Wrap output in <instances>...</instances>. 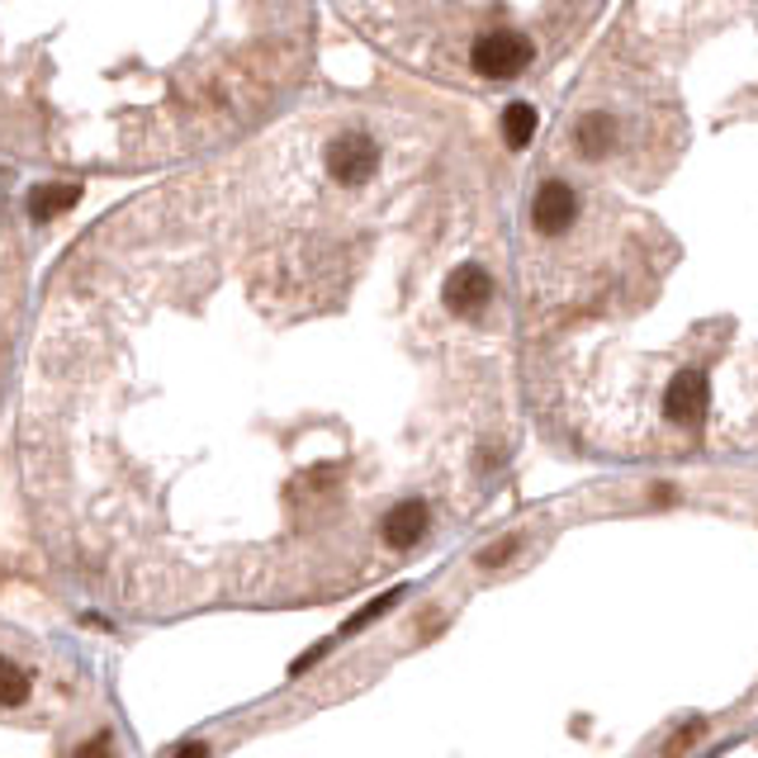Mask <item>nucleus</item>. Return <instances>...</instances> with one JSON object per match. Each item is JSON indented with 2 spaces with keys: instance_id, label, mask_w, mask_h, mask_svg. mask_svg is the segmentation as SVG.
<instances>
[{
  "instance_id": "obj_6",
  "label": "nucleus",
  "mask_w": 758,
  "mask_h": 758,
  "mask_svg": "<svg viewBox=\"0 0 758 758\" xmlns=\"http://www.w3.org/2000/svg\"><path fill=\"white\" fill-rule=\"evenodd\" d=\"M427 526H432L427 503H422V498H408V503L390 507V517H384V540H390L394 550H413V545L427 536Z\"/></svg>"
},
{
  "instance_id": "obj_5",
  "label": "nucleus",
  "mask_w": 758,
  "mask_h": 758,
  "mask_svg": "<svg viewBox=\"0 0 758 758\" xmlns=\"http://www.w3.org/2000/svg\"><path fill=\"white\" fill-rule=\"evenodd\" d=\"M493 299V275L484 266H461L446 275V290H441V304L451 313H479Z\"/></svg>"
},
{
  "instance_id": "obj_8",
  "label": "nucleus",
  "mask_w": 758,
  "mask_h": 758,
  "mask_svg": "<svg viewBox=\"0 0 758 758\" xmlns=\"http://www.w3.org/2000/svg\"><path fill=\"white\" fill-rule=\"evenodd\" d=\"M10 319H14V246H10L6 223H0V356H6Z\"/></svg>"
},
{
  "instance_id": "obj_16",
  "label": "nucleus",
  "mask_w": 758,
  "mask_h": 758,
  "mask_svg": "<svg viewBox=\"0 0 758 758\" xmlns=\"http://www.w3.org/2000/svg\"><path fill=\"white\" fill-rule=\"evenodd\" d=\"M175 758H209V749L200 745V739H190V745H181V749H175Z\"/></svg>"
},
{
  "instance_id": "obj_10",
  "label": "nucleus",
  "mask_w": 758,
  "mask_h": 758,
  "mask_svg": "<svg viewBox=\"0 0 758 758\" xmlns=\"http://www.w3.org/2000/svg\"><path fill=\"white\" fill-rule=\"evenodd\" d=\"M503 138H507V148H526V143H532V138H536V110H532V104H507V110H503Z\"/></svg>"
},
{
  "instance_id": "obj_9",
  "label": "nucleus",
  "mask_w": 758,
  "mask_h": 758,
  "mask_svg": "<svg viewBox=\"0 0 758 758\" xmlns=\"http://www.w3.org/2000/svg\"><path fill=\"white\" fill-rule=\"evenodd\" d=\"M81 200V185H39V190H33V195H29V209H33V219H58L62 214V209H72Z\"/></svg>"
},
{
  "instance_id": "obj_13",
  "label": "nucleus",
  "mask_w": 758,
  "mask_h": 758,
  "mask_svg": "<svg viewBox=\"0 0 758 758\" xmlns=\"http://www.w3.org/2000/svg\"><path fill=\"white\" fill-rule=\"evenodd\" d=\"M398 597H403V588H394V593H384V597H375V603H370L361 616H351V621H346V630H356V626H365V621H375V616H384V612H390L394 603H398Z\"/></svg>"
},
{
  "instance_id": "obj_1",
  "label": "nucleus",
  "mask_w": 758,
  "mask_h": 758,
  "mask_svg": "<svg viewBox=\"0 0 758 758\" xmlns=\"http://www.w3.org/2000/svg\"><path fill=\"white\" fill-rule=\"evenodd\" d=\"M474 72L484 81H513L517 72H526V62H532V43L522 39V33H484L479 43L469 52Z\"/></svg>"
},
{
  "instance_id": "obj_3",
  "label": "nucleus",
  "mask_w": 758,
  "mask_h": 758,
  "mask_svg": "<svg viewBox=\"0 0 758 758\" xmlns=\"http://www.w3.org/2000/svg\"><path fill=\"white\" fill-rule=\"evenodd\" d=\"M707 375L701 370H683V375L664 390V422L683 432H697L701 417H707Z\"/></svg>"
},
{
  "instance_id": "obj_11",
  "label": "nucleus",
  "mask_w": 758,
  "mask_h": 758,
  "mask_svg": "<svg viewBox=\"0 0 758 758\" xmlns=\"http://www.w3.org/2000/svg\"><path fill=\"white\" fill-rule=\"evenodd\" d=\"M29 693H33V683L24 668L14 659H0V707H24Z\"/></svg>"
},
{
  "instance_id": "obj_4",
  "label": "nucleus",
  "mask_w": 758,
  "mask_h": 758,
  "mask_svg": "<svg viewBox=\"0 0 758 758\" xmlns=\"http://www.w3.org/2000/svg\"><path fill=\"white\" fill-rule=\"evenodd\" d=\"M574 219H578V195L564 181H545L536 190V200H532V223L545 237H559V233H569L574 228Z\"/></svg>"
},
{
  "instance_id": "obj_2",
  "label": "nucleus",
  "mask_w": 758,
  "mask_h": 758,
  "mask_svg": "<svg viewBox=\"0 0 758 758\" xmlns=\"http://www.w3.org/2000/svg\"><path fill=\"white\" fill-rule=\"evenodd\" d=\"M375 171H380V148L370 143L365 133H342V138H332V143H327V175L337 185L356 190Z\"/></svg>"
},
{
  "instance_id": "obj_7",
  "label": "nucleus",
  "mask_w": 758,
  "mask_h": 758,
  "mask_svg": "<svg viewBox=\"0 0 758 758\" xmlns=\"http://www.w3.org/2000/svg\"><path fill=\"white\" fill-rule=\"evenodd\" d=\"M574 148L588 156V162H603V156L616 148V123L612 114H584L574 123Z\"/></svg>"
},
{
  "instance_id": "obj_12",
  "label": "nucleus",
  "mask_w": 758,
  "mask_h": 758,
  "mask_svg": "<svg viewBox=\"0 0 758 758\" xmlns=\"http://www.w3.org/2000/svg\"><path fill=\"white\" fill-rule=\"evenodd\" d=\"M701 730H707V726H701V720H693V726H683V730H678V735L664 745V758H678V754H687V749H693L697 739H701Z\"/></svg>"
},
{
  "instance_id": "obj_15",
  "label": "nucleus",
  "mask_w": 758,
  "mask_h": 758,
  "mask_svg": "<svg viewBox=\"0 0 758 758\" xmlns=\"http://www.w3.org/2000/svg\"><path fill=\"white\" fill-rule=\"evenodd\" d=\"M77 758H114V754H110V735H95L91 745H81Z\"/></svg>"
},
{
  "instance_id": "obj_14",
  "label": "nucleus",
  "mask_w": 758,
  "mask_h": 758,
  "mask_svg": "<svg viewBox=\"0 0 758 758\" xmlns=\"http://www.w3.org/2000/svg\"><path fill=\"white\" fill-rule=\"evenodd\" d=\"M513 555H517V536H507L498 545H488V550L479 555V564H484V569H493V564H503V559H513Z\"/></svg>"
}]
</instances>
